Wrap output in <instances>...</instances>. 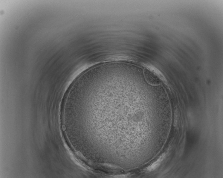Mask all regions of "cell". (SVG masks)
Segmentation results:
<instances>
[{
	"label": "cell",
	"instance_id": "cell-1",
	"mask_svg": "<svg viewBox=\"0 0 223 178\" xmlns=\"http://www.w3.org/2000/svg\"><path fill=\"white\" fill-rule=\"evenodd\" d=\"M145 77L146 81L150 85H156L160 83L159 77L156 74L148 69H145L144 71Z\"/></svg>",
	"mask_w": 223,
	"mask_h": 178
},
{
	"label": "cell",
	"instance_id": "cell-2",
	"mask_svg": "<svg viewBox=\"0 0 223 178\" xmlns=\"http://www.w3.org/2000/svg\"><path fill=\"white\" fill-rule=\"evenodd\" d=\"M165 154H164L160 156V157L156 161L152 163L151 165H150L147 168L148 171H152L156 169L160 165L161 162L164 159V158H165Z\"/></svg>",
	"mask_w": 223,
	"mask_h": 178
},
{
	"label": "cell",
	"instance_id": "cell-3",
	"mask_svg": "<svg viewBox=\"0 0 223 178\" xmlns=\"http://www.w3.org/2000/svg\"><path fill=\"white\" fill-rule=\"evenodd\" d=\"M175 126H177L178 121V111L177 109H176L175 111Z\"/></svg>",
	"mask_w": 223,
	"mask_h": 178
}]
</instances>
